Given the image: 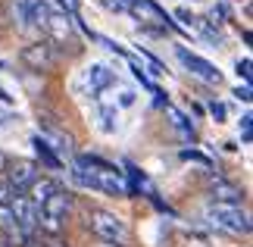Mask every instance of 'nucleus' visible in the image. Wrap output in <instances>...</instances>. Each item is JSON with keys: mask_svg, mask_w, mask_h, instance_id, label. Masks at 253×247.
<instances>
[{"mask_svg": "<svg viewBox=\"0 0 253 247\" xmlns=\"http://www.w3.org/2000/svg\"><path fill=\"white\" fill-rule=\"evenodd\" d=\"M32 147L38 150V160H41L47 169H60V166H63V163H60V156H56V150H53V144L47 141V138L35 135V138H32Z\"/></svg>", "mask_w": 253, "mask_h": 247, "instance_id": "nucleus-12", "label": "nucleus"}, {"mask_svg": "<svg viewBox=\"0 0 253 247\" xmlns=\"http://www.w3.org/2000/svg\"><path fill=\"white\" fill-rule=\"evenodd\" d=\"M250 122H253V116L247 113L244 119H241V132H244V144H250V138H253V132H250Z\"/></svg>", "mask_w": 253, "mask_h": 247, "instance_id": "nucleus-19", "label": "nucleus"}, {"mask_svg": "<svg viewBox=\"0 0 253 247\" xmlns=\"http://www.w3.org/2000/svg\"><path fill=\"white\" fill-rule=\"evenodd\" d=\"M3 169H6V179L3 182L9 188V194H25L28 185L38 179V166L32 160H13V163H6Z\"/></svg>", "mask_w": 253, "mask_h": 247, "instance_id": "nucleus-4", "label": "nucleus"}, {"mask_svg": "<svg viewBox=\"0 0 253 247\" xmlns=\"http://www.w3.org/2000/svg\"><path fill=\"white\" fill-rule=\"evenodd\" d=\"M9 210H13V219L19 225V232H25V235L38 232V206L28 200L25 194H13V197H9Z\"/></svg>", "mask_w": 253, "mask_h": 247, "instance_id": "nucleus-6", "label": "nucleus"}, {"mask_svg": "<svg viewBox=\"0 0 253 247\" xmlns=\"http://www.w3.org/2000/svg\"><path fill=\"white\" fill-rule=\"evenodd\" d=\"M60 188H63V185L56 182V179H41V175H38V179H35L32 185H28L25 197H28V200H32L35 206H41V203L47 200V197H50V194H56Z\"/></svg>", "mask_w": 253, "mask_h": 247, "instance_id": "nucleus-10", "label": "nucleus"}, {"mask_svg": "<svg viewBox=\"0 0 253 247\" xmlns=\"http://www.w3.org/2000/svg\"><path fill=\"white\" fill-rule=\"evenodd\" d=\"M178 60L188 66L197 78H203V82H210V85H219V82H222V72H219V69L212 66L210 60H203V56L191 53V50H184V47H178Z\"/></svg>", "mask_w": 253, "mask_h": 247, "instance_id": "nucleus-8", "label": "nucleus"}, {"mask_svg": "<svg viewBox=\"0 0 253 247\" xmlns=\"http://www.w3.org/2000/svg\"><path fill=\"white\" fill-rule=\"evenodd\" d=\"M9 197H13V194H9V188H6V182H0V203H6Z\"/></svg>", "mask_w": 253, "mask_h": 247, "instance_id": "nucleus-22", "label": "nucleus"}, {"mask_svg": "<svg viewBox=\"0 0 253 247\" xmlns=\"http://www.w3.org/2000/svg\"><path fill=\"white\" fill-rule=\"evenodd\" d=\"M134 100H138V94H134L131 88H122V91H119V100H116V106H131Z\"/></svg>", "mask_w": 253, "mask_h": 247, "instance_id": "nucleus-16", "label": "nucleus"}, {"mask_svg": "<svg viewBox=\"0 0 253 247\" xmlns=\"http://www.w3.org/2000/svg\"><path fill=\"white\" fill-rule=\"evenodd\" d=\"M22 63L32 69V72H50L56 66V53L47 41H38V44L22 47Z\"/></svg>", "mask_w": 253, "mask_h": 247, "instance_id": "nucleus-7", "label": "nucleus"}, {"mask_svg": "<svg viewBox=\"0 0 253 247\" xmlns=\"http://www.w3.org/2000/svg\"><path fill=\"white\" fill-rule=\"evenodd\" d=\"M103 6L116 9V13H119V9H125V3H122V0H103Z\"/></svg>", "mask_w": 253, "mask_h": 247, "instance_id": "nucleus-23", "label": "nucleus"}, {"mask_svg": "<svg viewBox=\"0 0 253 247\" xmlns=\"http://www.w3.org/2000/svg\"><path fill=\"white\" fill-rule=\"evenodd\" d=\"M47 16H50L47 0H32L28 3V28H47Z\"/></svg>", "mask_w": 253, "mask_h": 247, "instance_id": "nucleus-13", "label": "nucleus"}, {"mask_svg": "<svg viewBox=\"0 0 253 247\" xmlns=\"http://www.w3.org/2000/svg\"><path fill=\"white\" fill-rule=\"evenodd\" d=\"M3 166H6V160H3V153H0V172H3Z\"/></svg>", "mask_w": 253, "mask_h": 247, "instance_id": "nucleus-25", "label": "nucleus"}, {"mask_svg": "<svg viewBox=\"0 0 253 247\" xmlns=\"http://www.w3.org/2000/svg\"><path fill=\"white\" fill-rule=\"evenodd\" d=\"M207 219L222 232L231 235H250V216L241 210V203H212L207 206Z\"/></svg>", "mask_w": 253, "mask_h": 247, "instance_id": "nucleus-3", "label": "nucleus"}, {"mask_svg": "<svg viewBox=\"0 0 253 247\" xmlns=\"http://www.w3.org/2000/svg\"><path fill=\"white\" fill-rule=\"evenodd\" d=\"M0 247H3V244H0Z\"/></svg>", "mask_w": 253, "mask_h": 247, "instance_id": "nucleus-28", "label": "nucleus"}, {"mask_svg": "<svg viewBox=\"0 0 253 247\" xmlns=\"http://www.w3.org/2000/svg\"><path fill=\"white\" fill-rule=\"evenodd\" d=\"M100 247H122V244H103V241H100Z\"/></svg>", "mask_w": 253, "mask_h": 247, "instance_id": "nucleus-26", "label": "nucleus"}, {"mask_svg": "<svg viewBox=\"0 0 253 247\" xmlns=\"http://www.w3.org/2000/svg\"><path fill=\"white\" fill-rule=\"evenodd\" d=\"M69 213H72V194L66 188H60L38 206V229H44L47 235H63Z\"/></svg>", "mask_w": 253, "mask_h": 247, "instance_id": "nucleus-1", "label": "nucleus"}, {"mask_svg": "<svg viewBox=\"0 0 253 247\" xmlns=\"http://www.w3.org/2000/svg\"><path fill=\"white\" fill-rule=\"evenodd\" d=\"M210 194H212V203H241V200H244V191H241L238 185L225 182V179H216V182H212Z\"/></svg>", "mask_w": 253, "mask_h": 247, "instance_id": "nucleus-11", "label": "nucleus"}, {"mask_svg": "<svg viewBox=\"0 0 253 247\" xmlns=\"http://www.w3.org/2000/svg\"><path fill=\"white\" fill-rule=\"evenodd\" d=\"M87 229L97 235L103 244H125L128 241V225L110 210H91L87 213Z\"/></svg>", "mask_w": 253, "mask_h": 247, "instance_id": "nucleus-2", "label": "nucleus"}, {"mask_svg": "<svg viewBox=\"0 0 253 247\" xmlns=\"http://www.w3.org/2000/svg\"><path fill=\"white\" fill-rule=\"evenodd\" d=\"M44 132L50 135L56 144H60V147H56V150H60V153H72V138L66 135V132H60V128H53L50 122H44Z\"/></svg>", "mask_w": 253, "mask_h": 247, "instance_id": "nucleus-14", "label": "nucleus"}, {"mask_svg": "<svg viewBox=\"0 0 253 247\" xmlns=\"http://www.w3.org/2000/svg\"><path fill=\"white\" fill-rule=\"evenodd\" d=\"M250 69H253V63L247 60V56H244V60H238V75L244 78V85H250V78H253V72H250Z\"/></svg>", "mask_w": 253, "mask_h": 247, "instance_id": "nucleus-17", "label": "nucleus"}, {"mask_svg": "<svg viewBox=\"0 0 253 247\" xmlns=\"http://www.w3.org/2000/svg\"><path fill=\"white\" fill-rule=\"evenodd\" d=\"M47 32H50V38L53 41H60V44H66V41H72V35H75V25H72V19H69V13H56V9H50V16H47Z\"/></svg>", "mask_w": 253, "mask_h": 247, "instance_id": "nucleus-9", "label": "nucleus"}, {"mask_svg": "<svg viewBox=\"0 0 253 247\" xmlns=\"http://www.w3.org/2000/svg\"><path fill=\"white\" fill-rule=\"evenodd\" d=\"M28 3H32V0H13V19L22 28H28Z\"/></svg>", "mask_w": 253, "mask_h": 247, "instance_id": "nucleus-15", "label": "nucleus"}, {"mask_svg": "<svg viewBox=\"0 0 253 247\" xmlns=\"http://www.w3.org/2000/svg\"><path fill=\"white\" fill-rule=\"evenodd\" d=\"M235 97H238V100H244V103H250V85L235 88Z\"/></svg>", "mask_w": 253, "mask_h": 247, "instance_id": "nucleus-20", "label": "nucleus"}, {"mask_svg": "<svg viewBox=\"0 0 253 247\" xmlns=\"http://www.w3.org/2000/svg\"><path fill=\"white\" fill-rule=\"evenodd\" d=\"M0 100H9V97H6V91H3V88H0Z\"/></svg>", "mask_w": 253, "mask_h": 247, "instance_id": "nucleus-24", "label": "nucleus"}, {"mask_svg": "<svg viewBox=\"0 0 253 247\" xmlns=\"http://www.w3.org/2000/svg\"><path fill=\"white\" fill-rule=\"evenodd\" d=\"M210 116H212V119H216V122H225V106L212 100V103H210Z\"/></svg>", "mask_w": 253, "mask_h": 247, "instance_id": "nucleus-18", "label": "nucleus"}, {"mask_svg": "<svg viewBox=\"0 0 253 247\" xmlns=\"http://www.w3.org/2000/svg\"><path fill=\"white\" fill-rule=\"evenodd\" d=\"M191 3H197V0H191Z\"/></svg>", "mask_w": 253, "mask_h": 247, "instance_id": "nucleus-27", "label": "nucleus"}, {"mask_svg": "<svg viewBox=\"0 0 253 247\" xmlns=\"http://www.w3.org/2000/svg\"><path fill=\"white\" fill-rule=\"evenodd\" d=\"M116 85V75H113V69L110 66H103V63H91L82 72V91L84 94H103L106 88H113Z\"/></svg>", "mask_w": 253, "mask_h": 247, "instance_id": "nucleus-5", "label": "nucleus"}, {"mask_svg": "<svg viewBox=\"0 0 253 247\" xmlns=\"http://www.w3.org/2000/svg\"><path fill=\"white\" fill-rule=\"evenodd\" d=\"M175 16H178L181 22H188V25L194 22V13H191V9H178V13H175Z\"/></svg>", "mask_w": 253, "mask_h": 247, "instance_id": "nucleus-21", "label": "nucleus"}]
</instances>
